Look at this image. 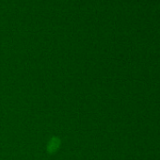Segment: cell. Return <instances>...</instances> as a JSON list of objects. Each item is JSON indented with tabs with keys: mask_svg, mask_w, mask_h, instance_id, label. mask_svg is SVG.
Listing matches in <instances>:
<instances>
[{
	"mask_svg": "<svg viewBox=\"0 0 160 160\" xmlns=\"http://www.w3.org/2000/svg\"><path fill=\"white\" fill-rule=\"evenodd\" d=\"M56 141H57V139H56V138H53L52 141H51V142L49 143V145H48V149H50V148L52 147V149L50 150L51 152H53V151L55 152L56 149L58 147V142H56Z\"/></svg>",
	"mask_w": 160,
	"mask_h": 160,
	"instance_id": "1",
	"label": "cell"
}]
</instances>
